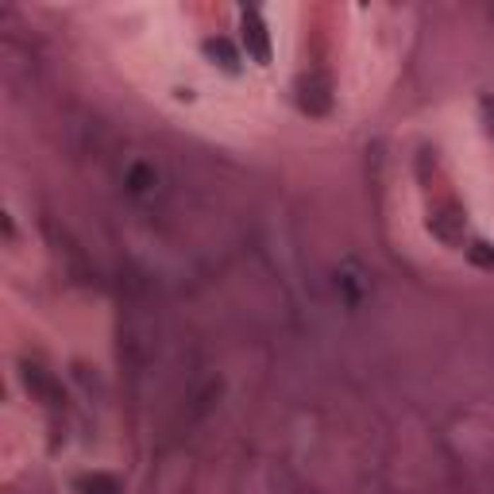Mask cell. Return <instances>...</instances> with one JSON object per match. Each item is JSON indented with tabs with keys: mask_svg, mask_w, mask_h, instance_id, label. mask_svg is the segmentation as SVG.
<instances>
[{
	"mask_svg": "<svg viewBox=\"0 0 494 494\" xmlns=\"http://www.w3.org/2000/svg\"><path fill=\"white\" fill-rule=\"evenodd\" d=\"M328 104H332V97H328L325 78H306L301 81V109L313 112V116H320V112H328Z\"/></svg>",
	"mask_w": 494,
	"mask_h": 494,
	"instance_id": "3957f363",
	"label": "cell"
},
{
	"mask_svg": "<svg viewBox=\"0 0 494 494\" xmlns=\"http://www.w3.org/2000/svg\"><path fill=\"white\" fill-rule=\"evenodd\" d=\"M240 28H243V47H247V59L267 66L270 62V35H267V23L255 8H243L240 16Z\"/></svg>",
	"mask_w": 494,
	"mask_h": 494,
	"instance_id": "6da1fadb",
	"label": "cell"
},
{
	"mask_svg": "<svg viewBox=\"0 0 494 494\" xmlns=\"http://www.w3.org/2000/svg\"><path fill=\"white\" fill-rule=\"evenodd\" d=\"M483 116H487L490 131H494V97H487V101H483Z\"/></svg>",
	"mask_w": 494,
	"mask_h": 494,
	"instance_id": "ba28073f",
	"label": "cell"
},
{
	"mask_svg": "<svg viewBox=\"0 0 494 494\" xmlns=\"http://www.w3.org/2000/svg\"><path fill=\"white\" fill-rule=\"evenodd\" d=\"M78 490L81 494H124L116 475H104V471H93V475H81L78 479Z\"/></svg>",
	"mask_w": 494,
	"mask_h": 494,
	"instance_id": "277c9868",
	"label": "cell"
},
{
	"mask_svg": "<svg viewBox=\"0 0 494 494\" xmlns=\"http://www.w3.org/2000/svg\"><path fill=\"white\" fill-rule=\"evenodd\" d=\"M471 259L479 263V267L494 270V247H490V243H475V247H471Z\"/></svg>",
	"mask_w": 494,
	"mask_h": 494,
	"instance_id": "8992f818",
	"label": "cell"
},
{
	"mask_svg": "<svg viewBox=\"0 0 494 494\" xmlns=\"http://www.w3.org/2000/svg\"><path fill=\"white\" fill-rule=\"evenodd\" d=\"M205 51H209L212 59H220V66H224L228 73L240 70V59H236V51H232V43H228V39H209V43H205Z\"/></svg>",
	"mask_w": 494,
	"mask_h": 494,
	"instance_id": "5b68a950",
	"label": "cell"
},
{
	"mask_svg": "<svg viewBox=\"0 0 494 494\" xmlns=\"http://www.w3.org/2000/svg\"><path fill=\"white\" fill-rule=\"evenodd\" d=\"M128 182H131V189H135V193H143L147 182H151V170H147V167H135V170H131V178H128Z\"/></svg>",
	"mask_w": 494,
	"mask_h": 494,
	"instance_id": "52a82bcc",
	"label": "cell"
},
{
	"mask_svg": "<svg viewBox=\"0 0 494 494\" xmlns=\"http://www.w3.org/2000/svg\"><path fill=\"white\" fill-rule=\"evenodd\" d=\"M23 382H28V390L35 394L39 402H47V406H62V402H66L62 386L54 382V378L47 375L43 367H31V363H23Z\"/></svg>",
	"mask_w": 494,
	"mask_h": 494,
	"instance_id": "7a4b0ae2",
	"label": "cell"
}]
</instances>
